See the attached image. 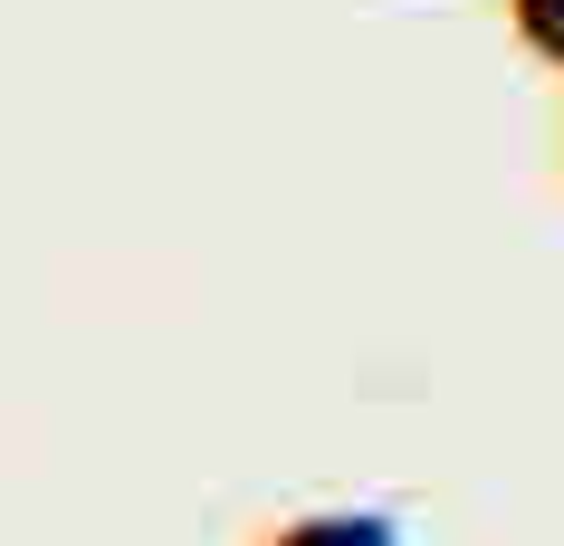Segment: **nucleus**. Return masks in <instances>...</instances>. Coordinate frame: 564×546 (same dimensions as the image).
<instances>
[{
    "label": "nucleus",
    "instance_id": "f257e3e1",
    "mask_svg": "<svg viewBox=\"0 0 564 546\" xmlns=\"http://www.w3.org/2000/svg\"><path fill=\"white\" fill-rule=\"evenodd\" d=\"M268 546H402V527L373 508H316V517H288Z\"/></svg>",
    "mask_w": 564,
    "mask_h": 546
},
{
    "label": "nucleus",
    "instance_id": "f03ea898",
    "mask_svg": "<svg viewBox=\"0 0 564 546\" xmlns=\"http://www.w3.org/2000/svg\"><path fill=\"white\" fill-rule=\"evenodd\" d=\"M507 20H517V49L564 67V0H507Z\"/></svg>",
    "mask_w": 564,
    "mask_h": 546
}]
</instances>
